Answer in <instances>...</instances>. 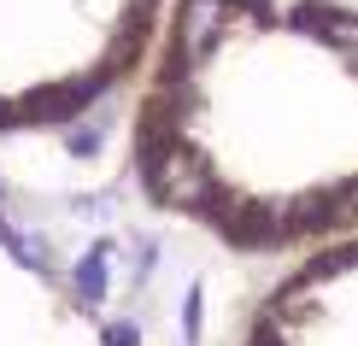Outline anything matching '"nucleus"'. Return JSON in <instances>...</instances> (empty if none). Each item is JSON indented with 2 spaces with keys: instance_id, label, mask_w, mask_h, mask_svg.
Here are the masks:
<instances>
[{
  "instance_id": "1",
  "label": "nucleus",
  "mask_w": 358,
  "mask_h": 346,
  "mask_svg": "<svg viewBox=\"0 0 358 346\" xmlns=\"http://www.w3.org/2000/svg\"><path fill=\"white\" fill-rule=\"evenodd\" d=\"M129 171L235 259L358 240V6L171 0L129 94Z\"/></svg>"
},
{
  "instance_id": "2",
  "label": "nucleus",
  "mask_w": 358,
  "mask_h": 346,
  "mask_svg": "<svg viewBox=\"0 0 358 346\" xmlns=\"http://www.w3.org/2000/svg\"><path fill=\"white\" fill-rule=\"evenodd\" d=\"M171 0H0V135L71 129L136 94Z\"/></svg>"
},
{
  "instance_id": "3",
  "label": "nucleus",
  "mask_w": 358,
  "mask_h": 346,
  "mask_svg": "<svg viewBox=\"0 0 358 346\" xmlns=\"http://www.w3.org/2000/svg\"><path fill=\"white\" fill-rule=\"evenodd\" d=\"M235 346H358V240L282 264Z\"/></svg>"
}]
</instances>
